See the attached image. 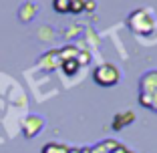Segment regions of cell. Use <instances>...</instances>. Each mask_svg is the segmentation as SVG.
Listing matches in <instances>:
<instances>
[{"label": "cell", "instance_id": "7a4b0ae2", "mask_svg": "<svg viewBox=\"0 0 157 153\" xmlns=\"http://www.w3.org/2000/svg\"><path fill=\"white\" fill-rule=\"evenodd\" d=\"M127 26H129L131 33L141 34V36L151 34L153 28H155V14L149 8H137L127 16Z\"/></svg>", "mask_w": 157, "mask_h": 153}, {"label": "cell", "instance_id": "8992f818", "mask_svg": "<svg viewBox=\"0 0 157 153\" xmlns=\"http://www.w3.org/2000/svg\"><path fill=\"white\" fill-rule=\"evenodd\" d=\"M34 14H36V6H34L33 2H26V4H22L18 8V18L22 20V22H30V20L34 18Z\"/></svg>", "mask_w": 157, "mask_h": 153}, {"label": "cell", "instance_id": "30bf717a", "mask_svg": "<svg viewBox=\"0 0 157 153\" xmlns=\"http://www.w3.org/2000/svg\"><path fill=\"white\" fill-rule=\"evenodd\" d=\"M85 10V0H71V12L81 14Z\"/></svg>", "mask_w": 157, "mask_h": 153}, {"label": "cell", "instance_id": "9c48e42d", "mask_svg": "<svg viewBox=\"0 0 157 153\" xmlns=\"http://www.w3.org/2000/svg\"><path fill=\"white\" fill-rule=\"evenodd\" d=\"M52 8L60 14L71 12V0H52Z\"/></svg>", "mask_w": 157, "mask_h": 153}, {"label": "cell", "instance_id": "ba28073f", "mask_svg": "<svg viewBox=\"0 0 157 153\" xmlns=\"http://www.w3.org/2000/svg\"><path fill=\"white\" fill-rule=\"evenodd\" d=\"M71 147L65 143H46L42 147V153H69Z\"/></svg>", "mask_w": 157, "mask_h": 153}, {"label": "cell", "instance_id": "5bb4252c", "mask_svg": "<svg viewBox=\"0 0 157 153\" xmlns=\"http://www.w3.org/2000/svg\"><path fill=\"white\" fill-rule=\"evenodd\" d=\"M40 153H42V151H40Z\"/></svg>", "mask_w": 157, "mask_h": 153}, {"label": "cell", "instance_id": "4fadbf2b", "mask_svg": "<svg viewBox=\"0 0 157 153\" xmlns=\"http://www.w3.org/2000/svg\"><path fill=\"white\" fill-rule=\"evenodd\" d=\"M95 8V2L93 0H85V10H93Z\"/></svg>", "mask_w": 157, "mask_h": 153}, {"label": "cell", "instance_id": "3957f363", "mask_svg": "<svg viewBox=\"0 0 157 153\" xmlns=\"http://www.w3.org/2000/svg\"><path fill=\"white\" fill-rule=\"evenodd\" d=\"M121 79V71L117 69V65L113 63H105V65H99L97 69L93 71V81L99 85V87H115Z\"/></svg>", "mask_w": 157, "mask_h": 153}, {"label": "cell", "instance_id": "6da1fadb", "mask_svg": "<svg viewBox=\"0 0 157 153\" xmlns=\"http://www.w3.org/2000/svg\"><path fill=\"white\" fill-rule=\"evenodd\" d=\"M139 103L141 107L157 113V71H147L139 79Z\"/></svg>", "mask_w": 157, "mask_h": 153}, {"label": "cell", "instance_id": "7c38bea8", "mask_svg": "<svg viewBox=\"0 0 157 153\" xmlns=\"http://www.w3.org/2000/svg\"><path fill=\"white\" fill-rule=\"evenodd\" d=\"M111 153H135V151H131V149L129 147H125V145L123 143H119V145H117V147L115 149H113V151Z\"/></svg>", "mask_w": 157, "mask_h": 153}, {"label": "cell", "instance_id": "5b68a950", "mask_svg": "<svg viewBox=\"0 0 157 153\" xmlns=\"http://www.w3.org/2000/svg\"><path fill=\"white\" fill-rule=\"evenodd\" d=\"M135 113L133 111H123V113H117L115 117H113V123H111V127H113V131H121V129H125L127 125H131V123H135Z\"/></svg>", "mask_w": 157, "mask_h": 153}, {"label": "cell", "instance_id": "277c9868", "mask_svg": "<svg viewBox=\"0 0 157 153\" xmlns=\"http://www.w3.org/2000/svg\"><path fill=\"white\" fill-rule=\"evenodd\" d=\"M42 127H44V119H42V117L28 115L26 119H24V123H22V135L26 137V139H33V137H36V135L42 131Z\"/></svg>", "mask_w": 157, "mask_h": 153}, {"label": "cell", "instance_id": "8fae6325", "mask_svg": "<svg viewBox=\"0 0 157 153\" xmlns=\"http://www.w3.org/2000/svg\"><path fill=\"white\" fill-rule=\"evenodd\" d=\"M77 60H78V65L83 67V65H87L89 60H91V55H89V52H85V51H78V55H77Z\"/></svg>", "mask_w": 157, "mask_h": 153}, {"label": "cell", "instance_id": "52a82bcc", "mask_svg": "<svg viewBox=\"0 0 157 153\" xmlns=\"http://www.w3.org/2000/svg\"><path fill=\"white\" fill-rule=\"evenodd\" d=\"M60 67H63V71H65V75H69V77H73V75H77V71L81 69V65H78L77 59H67L60 63Z\"/></svg>", "mask_w": 157, "mask_h": 153}]
</instances>
